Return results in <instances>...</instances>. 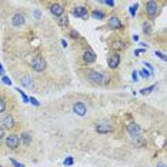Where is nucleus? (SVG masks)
<instances>
[{
	"instance_id": "26",
	"label": "nucleus",
	"mask_w": 167,
	"mask_h": 167,
	"mask_svg": "<svg viewBox=\"0 0 167 167\" xmlns=\"http://www.w3.org/2000/svg\"><path fill=\"white\" fill-rule=\"evenodd\" d=\"M29 103H32L33 106H36V107H39V106H40V103H39V101H37V99H34V97H30Z\"/></svg>"
},
{
	"instance_id": "10",
	"label": "nucleus",
	"mask_w": 167,
	"mask_h": 167,
	"mask_svg": "<svg viewBox=\"0 0 167 167\" xmlns=\"http://www.w3.org/2000/svg\"><path fill=\"white\" fill-rule=\"evenodd\" d=\"M107 26H109V29H111V30H119V29H122L123 27V23L120 22L119 17L111 16V17L107 20Z\"/></svg>"
},
{
	"instance_id": "25",
	"label": "nucleus",
	"mask_w": 167,
	"mask_h": 167,
	"mask_svg": "<svg viewBox=\"0 0 167 167\" xmlns=\"http://www.w3.org/2000/svg\"><path fill=\"white\" fill-rule=\"evenodd\" d=\"M16 90H17V92L20 93V96H22L23 101H24V103H29V97H27L26 94H24V93H23V90H20V89H16Z\"/></svg>"
},
{
	"instance_id": "4",
	"label": "nucleus",
	"mask_w": 167,
	"mask_h": 167,
	"mask_svg": "<svg viewBox=\"0 0 167 167\" xmlns=\"http://www.w3.org/2000/svg\"><path fill=\"white\" fill-rule=\"evenodd\" d=\"M87 77H89L90 82L96 83V84H101L104 82L103 73H100V71H97V70H89L87 71Z\"/></svg>"
},
{
	"instance_id": "37",
	"label": "nucleus",
	"mask_w": 167,
	"mask_h": 167,
	"mask_svg": "<svg viewBox=\"0 0 167 167\" xmlns=\"http://www.w3.org/2000/svg\"><path fill=\"white\" fill-rule=\"evenodd\" d=\"M156 167H166V163H163V161H160V163L157 164Z\"/></svg>"
},
{
	"instance_id": "34",
	"label": "nucleus",
	"mask_w": 167,
	"mask_h": 167,
	"mask_svg": "<svg viewBox=\"0 0 167 167\" xmlns=\"http://www.w3.org/2000/svg\"><path fill=\"white\" fill-rule=\"evenodd\" d=\"M103 4H106V6H110V7H113L114 6V2H101Z\"/></svg>"
},
{
	"instance_id": "7",
	"label": "nucleus",
	"mask_w": 167,
	"mask_h": 167,
	"mask_svg": "<svg viewBox=\"0 0 167 167\" xmlns=\"http://www.w3.org/2000/svg\"><path fill=\"white\" fill-rule=\"evenodd\" d=\"M73 113L74 114H77V116H80V117L86 116V113H87V107H86V104L83 103V101H76V103L73 104Z\"/></svg>"
},
{
	"instance_id": "1",
	"label": "nucleus",
	"mask_w": 167,
	"mask_h": 167,
	"mask_svg": "<svg viewBox=\"0 0 167 167\" xmlns=\"http://www.w3.org/2000/svg\"><path fill=\"white\" fill-rule=\"evenodd\" d=\"M114 129L113 123L110 120H100L99 123H96V131L100 134H107V133H111Z\"/></svg>"
},
{
	"instance_id": "27",
	"label": "nucleus",
	"mask_w": 167,
	"mask_h": 167,
	"mask_svg": "<svg viewBox=\"0 0 167 167\" xmlns=\"http://www.w3.org/2000/svg\"><path fill=\"white\" fill-rule=\"evenodd\" d=\"M4 110H6V101L3 99H0V113H3Z\"/></svg>"
},
{
	"instance_id": "39",
	"label": "nucleus",
	"mask_w": 167,
	"mask_h": 167,
	"mask_svg": "<svg viewBox=\"0 0 167 167\" xmlns=\"http://www.w3.org/2000/svg\"><path fill=\"white\" fill-rule=\"evenodd\" d=\"M34 16H36V17H40V11L36 10V11H34Z\"/></svg>"
},
{
	"instance_id": "18",
	"label": "nucleus",
	"mask_w": 167,
	"mask_h": 167,
	"mask_svg": "<svg viewBox=\"0 0 167 167\" xmlns=\"http://www.w3.org/2000/svg\"><path fill=\"white\" fill-rule=\"evenodd\" d=\"M141 29H143V33L144 34H152L153 29H152V24L148 22H144L143 24H141Z\"/></svg>"
},
{
	"instance_id": "20",
	"label": "nucleus",
	"mask_w": 167,
	"mask_h": 167,
	"mask_svg": "<svg viewBox=\"0 0 167 167\" xmlns=\"http://www.w3.org/2000/svg\"><path fill=\"white\" fill-rule=\"evenodd\" d=\"M157 87V84H153V86H150V87H146V89H141L140 90V93L141 94H150V93L153 92V90Z\"/></svg>"
},
{
	"instance_id": "41",
	"label": "nucleus",
	"mask_w": 167,
	"mask_h": 167,
	"mask_svg": "<svg viewBox=\"0 0 167 167\" xmlns=\"http://www.w3.org/2000/svg\"><path fill=\"white\" fill-rule=\"evenodd\" d=\"M0 167H2V166H0Z\"/></svg>"
},
{
	"instance_id": "6",
	"label": "nucleus",
	"mask_w": 167,
	"mask_h": 167,
	"mask_svg": "<svg viewBox=\"0 0 167 167\" xmlns=\"http://www.w3.org/2000/svg\"><path fill=\"white\" fill-rule=\"evenodd\" d=\"M2 126H3V129H7V130H11L13 127H15V117L11 114H4L3 116V119H2V123H0Z\"/></svg>"
},
{
	"instance_id": "36",
	"label": "nucleus",
	"mask_w": 167,
	"mask_h": 167,
	"mask_svg": "<svg viewBox=\"0 0 167 167\" xmlns=\"http://www.w3.org/2000/svg\"><path fill=\"white\" fill-rule=\"evenodd\" d=\"M0 76H2V77L4 76V70H3V67H2V64H0Z\"/></svg>"
},
{
	"instance_id": "28",
	"label": "nucleus",
	"mask_w": 167,
	"mask_h": 167,
	"mask_svg": "<svg viewBox=\"0 0 167 167\" xmlns=\"http://www.w3.org/2000/svg\"><path fill=\"white\" fill-rule=\"evenodd\" d=\"M2 82H3L4 84H7V86H11V80H10V79L7 77V76H3V77H2Z\"/></svg>"
},
{
	"instance_id": "30",
	"label": "nucleus",
	"mask_w": 167,
	"mask_h": 167,
	"mask_svg": "<svg viewBox=\"0 0 167 167\" xmlns=\"http://www.w3.org/2000/svg\"><path fill=\"white\" fill-rule=\"evenodd\" d=\"M10 161H11V164L15 167H24V164H22V163H19V161H16L15 159H10Z\"/></svg>"
},
{
	"instance_id": "35",
	"label": "nucleus",
	"mask_w": 167,
	"mask_h": 167,
	"mask_svg": "<svg viewBox=\"0 0 167 167\" xmlns=\"http://www.w3.org/2000/svg\"><path fill=\"white\" fill-rule=\"evenodd\" d=\"M141 53H144V50H143V49H139V50H136V52H134V54L139 56V54H141Z\"/></svg>"
},
{
	"instance_id": "22",
	"label": "nucleus",
	"mask_w": 167,
	"mask_h": 167,
	"mask_svg": "<svg viewBox=\"0 0 167 167\" xmlns=\"http://www.w3.org/2000/svg\"><path fill=\"white\" fill-rule=\"evenodd\" d=\"M137 74H140V77H141V79H148V77H152V74L148 73V71L146 70V69H144V70H140Z\"/></svg>"
},
{
	"instance_id": "33",
	"label": "nucleus",
	"mask_w": 167,
	"mask_h": 167,
	"mask_svg": "<svg viewBox=\"0 0 167 167\" xmlns=\"http://www.w3.org/2000/svg\"><path fill=\"white\" fill-rule=\"evenodd\" d=\"M4 137V129H3V126L0 124V140Z\"/></svg>"
},
{
	"instance_id": "8",
	"label": "nucleus",
	"mask_w": 167,
	"mask_h": 167,
	"mask_svg": "<svg viewBox=\"0 0 167 167\" xmlns=\"http://www.w3.org/2000/svg\"><path fill=\"white\" fill-rule=\"evenodd\" d=\"M127 133H129L131 137H139L141 134V127L139 126L137 123H129V124H127Z\"/></svg>"
},
{
	"instance_id": "40",
	"label": "nucleus",
	"mask_w": 167,
	"mask_h": 167,
	"mask_svg": "<svg viewBox=\"0 0 167 167\" xmlns=\"http://www.w3.org/2000/svg\"><path fill=\"white\" fill-rule=\"evenodd\" d=\"M133 40L134 41H139V36H133Z\"/></svg>"
},
{
	"instance_id": "21",
	"label": "nucleus",
	"mask_w": 167,
	"mask_h": 167,
	"mask_svg": "<svg viewBox=\"0 0 167 167\" xmlns=\"http://www.w3.org/2000/svg\"><path fill=\"white\" fill-rule=\"evenodd\" d=\"M69 24V19H67V16H62V17H59V26H62V27H64V26H67Z\"/></svg>"
},
{
	"instance_id": "16",
	"label": "nucleus",
	"mask_w": 167,
	"mask_h": 167,
	"mask_svg": "<svg viewBox=\"0 0 167 167\" xmlns=\"http://www.w3.org/2000/svg\"><path fill=\"white\" fill-rule=\"evenodd\" d=\"M92 17L96 19V20H103V19L106 17V15H104V11L94 9V10H92Z\"/></svg>"
},
{
	"instance_id": "32",
	"label": "nucleus",
	"mask_w": 167,
	"mask_h": 167,
	"mask_svg": "<svg viewBox=\"0 0 167 167\" xmlns=\"http://www.w3.org/2000/svg\"><path fill=\"white\" fill-rule=\"evenodd\" d=\"M70 37L71 39H79V33L76 30H70Z\"/></svg>"
},
{
	"instance_id": "11",
	"label": "nucleus",
	"mask_w": 167,
	"mask_h": 167,
	"mask_svg": "<svg viewBox=\"0 0 167 167\" xmlns=\"http://www.w3.org/2000/svg\"><path fill=\"white\" fill-rule=\"evenodd\" d=\"M107 64H109L110 69H117L119 64H120V54H119V53H113V54L109 56Z\"/></svg>"
},
{
	"instance_id": "3",
	"label": "nucleus",
	"mask_w": 167,
	"mask_h": 167,
	"mask_svg": "<svg viewBox=\"0 0 167 167\" xmlns=\"http://www.w3.org/2000/svg\"><path fill=\"white\" fill-rule=\"evenodd\" d=\"M159 10H160V7L156 2H147V3H146V15L152 19V20L157 17Z\"/></svg>"
},
{
	"instance_id": "24",
	"label": "nucleus",
	"mask_w": 167,
	"mask_h": 167,
	"mask_svg": "<svg viewBox=\"0 0 167 167\" xmlns=\"http://www.w3.org/2000/svg\"><path fill=\"white\" fill-rule=\"evenodd\" d=\"M156 56L159 57L160 60H163V62H167V57H166V54H164V53H161V52H159V50H156Z\"/></svg>"
},
{
	"instance_id": "15",
	"label": "nucleus",
	"mask_w": 167,
	"mask_h": 167,
	"mask_svg": "<svg viewBox=\"0 0 167 167\" xmlns=\"http://www.w3.org/2000/svg\"><path fill=\"white\" fill-rule=\"evenodd\" d=\"M20 83H22V86H24L26 89H33V80H32V77L30 76H24V77L20 79Z\"/></svg>"
},
{
	"instance_id": "12",
	"label": "nucleus",
	"mask_w": 167,
	"mask_h": 167,
	"mask_svg": "<svg viewBox=\"0 0 167 167\" xmlns=\"http://www.w3.org/2000/svg\"><path fill=\"white\" fill-rule=\"evenodd\" d=\"M50 13H52L54 17H62V16L64 15V7L59 3H54L50 6Z\"/></svg>"
},
{
	"instance_id": "5",
	"label": "nucleus",
	"mask_w": 167,
	"mask_h": 167,
	"mask_svg": "<svg viewBox=\"0 0 167 167\" xmlns=\"http://www.w3.org/2000/svg\"><path fill=\"white\" fill-rule=\"evenodd\" d=\"M19 144H20V139H19L17 134H9V136H6V146L9 148L15 150V148L19 147Z\"/></svg>"
},
{
	"instance_id": "38",
	"label": "nucleus",
	"mask_w": 167,
	"mask_h": 167,
	"mask_svg": "<svg viewBox=\"0 0 167 167\" xmlns=\"http://www.w3.org/2000/svg\"><path fill=\"white\" fill-rule=\"evenodd\" d=\"M62 46H63V47H67V41L64 40V39H63V40H62Z\"/></svg>"
},
{
	"instance_id": "31",
	"label": "nucleus",
	"mask_w": 167,
	"mask_h": 167,
	"mask_svg": "<svg viewBox=\"0 0 167 167\" xmlns=\"http://www.w3.org/2000/svg\"><path fill=\"white\" fill-rule=\"evenodd\" d=\"M131 80H133L134 83L139 82V74H137V71H133V73H131Z\"/></svg>"
},
{
	"instance_id": "19",
	"label": "nucleus",
	"mask_w": 167,
	"mask_h": 167,
	"mask_svg": "<svg viewBox=\"0 0 167 167\" xmlns=\"http://www.w3.org/2000/svg\"><path fill=\"white\" fill-rule=\"evenodd\" d=\"M111 47L116 49V50H122V49L124 47V41L123 40H114L113 41V45H111Z\"/></svg>"
},
{
	"instance_id": "29",
	"label": "nucleus",
	"mask_w": 167,
	"mask_h": 167,
	"mask_svg": "<svg viewBox=\"0 0 167 167\" xmlns=\"http://www.w3.org/2000/svg\"><path fill=\"white\" fill-rule=\"evenodd\" d=\"M74 163V160L73 157H67L66 160H64V166H71V164Z\"/></svg>"
},
{
	"instance_id": "23",
	"label": "nucleus",
	"mask_w": 167,
	"mask_h": 167,
	"mask_svg": "<svg viewBox=\"0 0 167 167\" xmlns=\"http://www.w3.org/2000/svg\"><path fill=\"white\" fill-rule=\"evenodd\" d=\"M137 9H139V4H137V3L134 4V6H130V7H129L130 15H131V16H136V13H137Z\"/></svg>"
},
{
	"instance_id": "14",
	"label": "nucleus",
	"mask_w": 167,
	"mask_h": 167,
	"mask_svg": "<svg viewBox=\"0 0 167 167\" xmlns=\"http://www.w3.org/2000/svg\"><path fill=\"white\" fill-rule=\"evenodd\" d=\"M73 15L76 16V17L87 19V16H89V10H87L86 7H76L73 10Z\"/></svg>"
},
{
	"instance_id": "2",
	"label": "nucleus",
	"mask_w": 167,
	"mask_h": 167,
	"mask_svg": "<svg viewBox=\"0 0 167 167\" xmlns=\"http://www.w3.org/2000/svg\"><path fill=\"white\" fill-rule=\"evenodd\" d=\"M32 69H33L36 73H43L46 70V60L40 56H36L33 60H32Z\"/></svg>"
},
{
	"instance_id": "9",
	"label": "nucleus",
	"mask_w": 167,
	"mask_h": 167,
	"mask_svg": "<svg viewBox=\"0 0 167 167\" xmlns=\"http://www.w3.org/2000/svg\"><path fill=\"white\" fill-rule=\"evenodd\" d=\"M10 23L13 27H22L24 23H26V20H24V16L20 15V13H16V15L11 16L10 19Z\"/></svg>"
},
{
	"instance_id": "17",
	"label": "nucleus",
	"mask_w": 167,
	"mask_h": 167,
	"mask_svg": "<svg viewBox=\"0 0 167 167\" xmlns=\"http://www.w3.org/2000/svg\"><path fill=\"white\" fill-rule=\"evenodd\" d=\"M19 139H20V141H23V144L24 146H29L30 143H32V136H30L29 133H23Z\"/></svg>"
},
{
	"instance_id": "13",
	"label": "nucleus",
	"mask_w": 167,
	"mask_h": 167,
	"mask_svg": "<svg viewBox=\"0 0 167 167\" xmlns=\"http://www.w3.org/2000/svg\"><path fill=\"white\" fill-rule=\"evenodd\" d=\"M83 62H84L86 64H92L96 62V53L92 52V50H86L84 53H83Z\"/></svg>"
}]
</instances>
